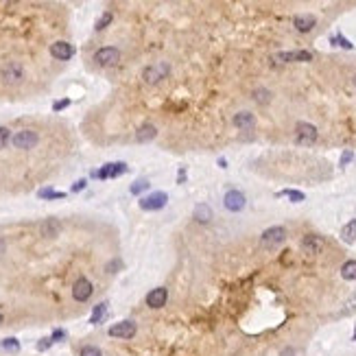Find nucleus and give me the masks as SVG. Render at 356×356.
Wrapping results in <instances>:
<instances>
[{"label":"nucleus","instance_id":"obj_21","mask_svg":"<svg viewBox=\"0 0 356 356\" xmlns=\"http://www.w3.org/2000/svg\"><path fill=\"white\" fill-rule=\"evenodd\" d=\"M195 219L199 223H210V219H212V208L206 206V203H199L195 208Z\"/></svg>","mask_w":356,"mask_h":356},{"label":"nucleus","instance_id":"obj_36","mask_svg":"<svg viewBox=\"0 0 356 356\" xmlns=\"http://www.w3.org/2000/svg\"><path fill=\"white\" fill-rule=\"evenodd\" d=\"M68 105H70V101H68V99H64V101H57V103H53V110L59 112V110H66Z\"/></svg>","mask_w":356,"mask_h":356},{"label":"nucleus","instance_id":"obj_2","mask_svg":"<svg viewBox=\"0 0 356 356\" xmlns=\"http://www.w3.org/2000/svg\"><path fill=\"white\" fill-rule=\"evenodd\" d=\"M284 240H286V230L282 225H273V227H269V230L262 232L260 245L264 247V249H275V247L282 245Z\"/></svg>","mask_w":356,"mask_h":356},{"label":"nucleus","instance_id":"obj_37","mask_svg":"<svg viewBox=\"0 0 356 356\" xmlns=\"http://www.w3.org/2000/svg\"><path fill=\"white\" fill-rule=\"evenodd\" d=\"M186 177H188V173H186V166H179V171H177V184H184Z\"/></svg>","mask_w":356,"mask_h":356},{"label":"nucleus","instance_id":"obj_34","mask_svg":"<svg viewBox=\"0 0 356 356\" xmlns=\"http://www.w3.org/2000/svg\"><path fill=\"white\" fill-rule=\"evenodd\" d=\"M53 343H55V341H53L51 336H46V339H40V341H38V349H40V352H46V349L51 347Z\"/></svg>","mask_w":356,"mask_h":356},{"label":"nucleus","instance_id":"obj_10","mask_svg":"<svg viewBox=\"0 0 356 356\" xmlns=\"http://www.w3.org/2000/svg\"><path fill=\"white\" fill-rule=\"evenodd\" d=\"M325 247V240L321 236H317V234H308V236L301 238V251L308 253V256H317V253H321Z\"/></svg>","mask_w":356,"mask_h":356},{"label":"nucleus","instance_id":"obj_25","mask_svg":"<svg viewBox=\"0 0 356 356\" xmlns=\"http://www.w3.org/2000/svg\"><path fill=\"white\" fill-rule=\"evenodd\" d=\"M277 197H288L293 203H301L306 199V195L299 190H282V192H277Z\"/></svg>","mask_w":356,"mask_h":356},{"label":"nucleus","instance_id":"obj_45","mask_svg":"<svg viewBox=\"0 0 356 356\" xmlns=\"http://www.w3.org/2000/svg\"><path fill=\"white\" fill-rule=\"evenodd\" d=\"M354 341H356V330H354Z\"/></svg>","mask_w":356,"mask_h":356},{"label":"nucleus","instance_id":"obj_3","mask_svg":"<svg viewBox=\"0 0 356 356\" xmlns=\"http://www.w3.org/2000/svg\"><path fill=\"white\" fill-rule=\"evenodd\" d=\"M317 127L310 125V123H297L295 125V142L301 144V147H308V144H315L317 142Z\"/></svg>","mask_w":356,"mask_h":356},{"label":"nucleus","instance_id":"obj_8","mask_svg":"<svg viewBox=\"0 0 356 356\" xmlns=\"http://www.w3.org/2000/svg\"><path fill=\"white\" fill-rule=\"evenodd\" d=\"M168 203V195L166 192H151V195L140 199V208L147 210V212H155V210H162Z\"/></svg>","mask_w":356,"mask_h":356},{"label":"nucleus","instance_id":"obj_12","mask_svg":"<svg viewBox=\"0 0 356 356\" xmlns=\"http://www.w3.org/2000/svg\"><path fill=\"white\" fill-rule=\"evenodd\" d=\"M166 301H168V291L164 286H155V288H151L149 295H147V306L149 308H164L166 306Z\"/></svg>","mask_w":356,"mask_h":356},{"label":"nucleus","instance_id":"obj_15","mask_svg":"<svg viewBox=\"0 0 356 356\" xmlns=\"http://www.w3.org/2000/svg\"><path fill=\"white\" fill-rule=\"evenodd\" d=\"M315 24H317V20H315V16H310V14H299V16L293 18V27L297 29L299 33L312 31V29H315Z\"/></svg>","mask_w":356,"mask_h":356},{"label":"nucleus","instance_id":"obj_14","mask_svg":"<svg viewBox=\"0 0 356 356\" xmlns=\"http://www.w3.org/2000/svg\"><path fill=\"white\" fill-rule=\"evenodd\" d=\"M51 55L59 59V62H66V59H70L75 55V48L68 42H55V44H51Z\"/></svg>","mask_w":356,"mask_h":356},{"label":"nucleus","instance_id":"obj_26","mask_svg":"<svg viewBox=\"0 0 356 356\" xmlns=\"http://www.w3.org/2000/svg\"><path fill=\"white\" fill-rule=\"evenodd\" d=\"M112 20H114V14H112V11H105V14L96 20V27L94 29H96V31H103V29H107L112 24Z\"/></svg>","mask_w":356,"mask_h":356},{"label":"nucleus","instance_id":"obj_33","mask_svg":"<svg viewBox=\"0 0 356 356\" xmlns=\"http://www.w3.org/2000/svg\"><path fill=\"white\" fill-rule=\"evenodd\" d=\"M356 310V293L345 301V308L341 310V315H349V312H354Z\"/></svg>","mask_w":356,"mask_h":356},{"label":"nucleus","instance_id":"obj_11","mask_svg":"<svg viewBox=\"0 0 356 356\" xmlns=\"http://www.w3.org/2000/svg\"><path fill=\"white\" fill-rule=\"evenodd\" d=\"M92 293H94V286L88 277H79V280L75 282V286H72V297L77 301H88L92 297Z\"/></svg>","mask_w":356,"mask_h":356},{"label":"nucleus","instance_id":"obj_46","mask_svg":"<svg viewBox=\"0 0 356 356\" xmlns=\"http://www.w3.org/2000/svg\"><path fill=\"white\" fill-rule=\"evenodd\" d=\"M354 86H356V77H354Z\"/></svg>","mask_w":356,"mask_h":356},{"label":"nucleus","instance_id":"obj_42","mask_svg":"<svg viewBox=\"0 0 356 356\" xmlns=\"http://www.w3.org/2000/svg\"><path fill=\"white\" fill-rule=\"evenodd\" d=\"M219 166H221V168H227V162L221 158V160H219Z\"/></svg>","mask_w":356,"mask_h":356},{"label":"nucleus","instance_id":"obj_16","mask_svg":"<svg viewBox=\"0 0 356 356\" xmlns=\"http://www.w3.org/2000/svg\"><path fill=\"white\" fill-rule=\"evenodd\" d=\"M234 125H236L238 129H251V127L256 125V116H253L251 112H238L236 116H234Z\"/></svg>","mask_w":356,"mask_h":356},{"label":"nucleus","instance_id":"obj_18","mask_svg":"<svg viewBox=\"0 0 356 356\" xmlns=\"http://www.w3.org/2000/svg\"><path fill=\"white\" fill-rule=\"evenodd\" d=\"M59 230H62V223H59L57 219H46L44 223H42V236L53 238L59 234Z\"/></svg>","mask_w":356,"mask_h":356},{"label":"nucleus","instance_id":"obj_5","mask_svg":"<svg viewBox=\"0 0 356 356\" xmlns=\"http://www.w3.org/2000/svg\"><path fill=\"white\" fill-rule=\"evenodd\" d=\"M136 332H138V325H136V321H131V319L114 323L112 328L107 330V334L114 336V339H134Z\"/></svg>","mask_w":356,"mask_h":356},{"label":"nucleus","instance_id":"obj_19","mask_svg":"<svg viewBox=\"0 0 356 356\" xmlns=\"http://www.w3.org/2000/svg\"><path fill=\"white\" fill-rule=\"evenodd\" d=\"M341 238L345 240V243L352 245L356 240V219H349V223H345L341 230Z\"/></svg>","mask_w":356,"mask_h":356},{"label":"nucleus","instance_id":"obj_20","mask_svg":"<svg viewBox=\"0 0 356 356\" xmlns=\"http://www.w3.org/2000/svg\"><path fill=\"white\" fill-rule=\"evenodd\" d=\"M107 301H101L99 306H94V310H92V315H90V323L92 325H96V323H101L105 319V315H107Z\"/></svg>","mask_w":356,"mask_h":356},{"label":"nucleus","instance_id":"obj_29","mask_svg":"<svg viewBox=\"0 0 356 356\" xmlns=\"http://www.w3.org/2000/svg\"><path fill=\"white\" fill-rule=\"evenodd\" d=\"M144 190H149V182H147V179H138V182H134V184H131V188H129L131 195H140V192H144Z\"/></svg>","mask_w":356,"mask_h":356},{"label":"nucleus","instance_id":"obj_17","mask_svg":"<svg viewBox=\"0 0 356 356\" xmlns=\"http://www.w3.org/2000/svg\"><path fill=\"white\" fill-rule=\"evenodd\" d=\"M155 136H158V129H155L153 125L147 123V125H142L140 129L136 131V142H151Z\"/></svg>","mask_w":356,"mask_h":356},{"label":"nucleus","instance_id":"obj_23","mask_svg":"<svg viewBox=\"0 0 356 356\" xmlns=\"http://www.w3.org/2000/svg\"><path fill=\"white\" fill-rule=\"evenodd\" d=\"M0 347H3L5 352L16 354V352H20V341L14 339V336H9V339H3V341H0Z\"/></svg>","mask_w":356,"mask_h":356},{"label":"nucleus","instance_id":"obj_44","mask_svg":"<svg viewBox=\"0 0 356 356\" xmlns=\"http://www.w3.org/2000/svg\"><path fill=\"white\" fill-rule=\"evenodd\" d=\"M0 325H3V315H0Z\"/></svg>","mask_w":356,"mask_h":356},{"label":"nucleus","instance_id":"obj_24","mask_svg":"<svg viewBox=\"0 0 356 356\" xmlns=\"http://www.w3.org/2000/svg\"><path fill=\"white\" fill-rule=\"evenodd\" d=\"M271 96H273V94H271L267 88H258V90H253V101H258L260 105H267L269 101H271Z\"/></svg>","mask_w":356,"mask_h":356},{"label":"nucleus","instance_id":"obj_9","mask_svg":"<svg viewBox=\"0 0 356 356\" xmlns=\"http://www.w3.org/2000/svg\"><path fill=\"white\" fill-rule=\"evenodd\" d=\"M118 59H120V51L114 46L99 48V51L94 53V62L99 66H114V64H118Z\"/></svg>","mask_w":356,"mask_h":356},{"label":"nucleus","instance_id":"obj_4","mask_svg":"<svg viewBox=\"0 0 356 356\" xmlns=\"http://www.w3.org/2000/svg\"><path fill=\"white\" fill-rule=\"evenodd\" d=\"M171 72L166 62H160V64H153V66H147V68L142 70V79L144 83H151V86H155V83H160L162 79H166V75Z\"/></svg>","mask_w":356,"mask_h":356},{"label":"nucleus","instance_id":"obj_27","mask_svg":"<svg viewBox=\"0 0 356 356\" xmlns=\"http://www.w3.org/2000/svg\"><path fill=\"white\" fill-rule=\"evenodd\" d=\"M330 42H332L334 46H341V48H345V51H352V48H354V44H352V42H349L347 38H343L341 33L332 35V38H330Z\"/></svg>","mask_w":356,"mask_h":356},{"label":"nucleus","instance_id":"obj_43","mask_svg":"<svg viewBox=\"0 0 356 356\" xmlns=\"http://www.w3.org/2000/svg\"><path fill=\"white\" fill-rule=\"evenodd\" d=\"M0 253H5V240L0 238Z\"/></svg>","mask_w":356,"mask_h":356},{"label":"nucleus","instance_id":"obj_40","mask_svg":"<svg viewBox=\"0 0 356 356\" xmlns=\"http://www.w3.org/2000/svg\"><path fill=\"white\" fill-rule=\"evenodd\" d=\"M297 352H295V347H291V345H286V347H282V352H280V356H295Z\"/></svg>","mask_w":356,"mask_h":356},{"label":"nucleus","instance_id":"obj_41","mask_svg":"<svg viewBox=\"0 0 356 356\" xmlns=\"http://www.w3.org/2000/svg\"><path fill=\"white\" fill-rule=\"evenodd\" d=\"M120 267V262L118 260H114V262H110V264H107V273H114V271L112 269H118Z\"/></svg>","mask_w":356,"mask_h":356},{"label":"nucleus","instance_id":"obj_35","mask_svg":"<svg viewBox=\"0 0 356 356\" xmlns=\"http://www.w3.org/2000/svg\"><path fill=\"white\" fill-rule=\"evenodd\" d=\"M352 160H354V153H352V151L347 149V151H343V155H341L339 164H341V166H347V164H349V162H352Z\"/></svg>","mask_w":356,"mask_h":356},{"label":"nucleus","instance_id":"obj_39","mask_svg":"<svg viewBox=\"0 0 356 356\" xmlns=\"http://www.w3.org/2000/svg\"><path fill=\"white\" fill-rule=\"evenodd\" d=\"M51 339L53 341H62V339H66V332H64V330H53V336H51Z\"/></svg>","mask_w":356,"mask_h":356},{"label":"nucleus","instance_id":"obj_1","mask_svg":"<svg viewBox=\"0 0 356 356\" xmlns=\"http://www.w3.org/2000/svg\"><path fill=\"white\" fill-rule=\"evenodd\" d=\"M0 79L7 86H18L24 81V66L20 62H7L0 66Z\"/></svg>","mask_w":356,"mask_h":356},{"label":"nucleus","instance_id":"obj_7","mask_svg":"<svg viewBox=\"0 0 356 356\" xmlns=\"http://www.w3.org/2000/svg\"><path fill=\"white\" fill-rule=\"evenodd\" d=\"M11 142H14L16 149L29 151V149H33L35 144L40 142V136L35 134V131H31V129H22V131H18V134L11 138Z\"/></svg>","mask_w":356,"mask_h":356},{"label":"nucleus","instance_id":"obj_22","mask_svg":"<svg viewBox=\"0 0 356 356\" xmlns=\"http://www.w3.org/2000/svg\"><path fill=\"white\" fill-rule=\"evenodd\" d=\"M341 277L343 280H356V260H347V262H343V267H341Z\"/></svg>","mask_w":356,"mask_h":356},{"label":"nucleus","instance_id":"obj_13","mask_svg":"<svg viewBox=\"0 0 356 356\" xmlns=\"http://www.w3.org/2000/svg\"><path fill=\"white\" fill-rule=\"evenodd\" d=\"M223 203H225V208L230 210V212H240V210L245 208L247 199H245V195L240 190H230L225 195V199H223Z\"/></svg>","mask_w":356,"mask_h":356},{"label":"nucleus","instance_id":"obj_6","mask_svg":"<svg viewBox=\"0 0 356 356\" xmlns=\"http://www.w3.org/2000/svg\"><path fill=\"white\" fill-rule=\"evenodd\" d=\"M127 173V164L125 162H110V164L101 166L99 171H92V177L96 179H114V177H120V175Z\"/></svg>","mask_w":356,"mask_h":356},{"label":"nucleus","instance_id":"obj_38","mask_svg":"<svg viewBox=\"0 0 356 356\" xmlns=\"http://www.w3.org/2000/svg\"><path fill=\"white\" fill-rule=\"evenodd\" d=\"M86 186H88L86 179H79V182H75V184H72V192H81L83 188H86Z\"/></svg>","mask_w":356,"mask_h":356},{"label":"nucleus","instance_id":"obj_32","mask_svg":"<svg viewBox=\"0 0 356 356\" xmlns=\"http://www.w3.org/2000/svg\"><path fill=\"white\" fill-rule=\"evenodd\" d=\"M9 140H11L9 129H7V127H0V149H5V147H7Z\"/></svg>","mask_w":356,"mask_h":356},{"label":"nucleus","instance_id":"obj_28","mask_svg":"<svg viewBox=\"0 0 356 356\" xmlns=\"http://www.w3.org/2000/svg\"><path fill=\"white\" fill-rule=\"evenodd\" d=\"M40 199H66V192H57V190H51V188H42L38 192Z\"/></svg>","mask_w":356,"mask_h":356},{"label":"nucleus","instance_id":"obj_30","mask_svg":"<svg viewBox=\"0 0 356 356\" xmlns=\"http://www.w3.org/2000/svg\"><path fill=\"white\" fill-rule=\"evenodd\" d=\"M79 356H103V352H101L96 345H83Z\"/></svg>","mask_w":356,"mask_h":356},{"label":"nucleus","instance_id":"obj_31","mask_svg":"<svg viewBox=\"0 0 356 356\" xmlns=\"http://www.w3.org/2000/svg\"><path fill=\"white\" fill-rule=\"evenodd\" d=\"M312 53L310 51H293V62H310Z\"/></svg>","mask_w":356,"mask_h":356}]
</instances>
